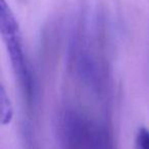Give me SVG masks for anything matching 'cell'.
I'll use <instances>...</instances> for the list:
<instances>
[{
  "mask_svg": "<svg viewBox=\"0 0 149 149\" xmlns=\"http://www.w3.org/2000/svg\"><path fill=\"white\" fill-rule=\"evenodd\" d=\"M63 149H113L112 135L104 122L76 107H66L60 118Z\"/></svg>",
  "mask_w": 149,
  "mask_h": 149,
  "instance_id": "1",
  "label": "cell"
},
{
  "mask_svg": "<svg viewBox=\"0 0 149 149\" xmlns=\"http://www.w3.org/2000/svg\"><path fill=\"white\" fill-rule=\"evenodd\" d=\"M0 31L19 85L26 98L30 100L34 94L31 68L24 49L19 23L5 0H0Z\"/></svg>",
  "mask_w": 149,
  "mask_h": 149,
  "instance_id": "2",
  "label": "cell"
},
{
  "mask_svg": "<svg viewBox=\"0 0 149 149\" xmlns=\"http://www.w3.org/2000/svg\"><path fill=\"white\" fill-rule=\"evenodd\" d=\"M1 116H2L1 118H2L3 125L8 124L13 118V107L3 87L1 89Z\"/></svg>",
  "mask_w": 149,
  "mask_h": 149,
  "instance_id": "3",
  "label": "cell"
},
{
  "mask_svg": "<svg viewBox=\"0 0 149 149\" xmlns=\"http://www.w3.org/2000/svg\"><path fill=\"white\" fill-rule=\"evenodd\" d=\"M136 149H149V130L144 127L137 133Z\"/></svg>",
  "mask_w": 149,
  "mask_h": 149,
  "instance_id": "4",
  "label": "cell"
}]
</instances>
